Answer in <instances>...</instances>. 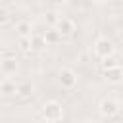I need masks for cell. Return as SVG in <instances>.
<instances>
[{
	"label": "cell",
	"mask_w": 123,
	"mask_h": 123,
	"mask_svg": "<svg viewBox=\"0 0 123 123\" xmlns=\"http://www.w3.org/2000/svg\"><path fill=\"white\" fill-rule=\"evenodd\" d=\"M40 117L46 119V121H50V123L62 121V119H63V108H62V104L56 102V100L44 102V104L40 106Z\"/></svg>",
	"instance_id": "obj_1"
},
{
	"label": "cell",
	"mask_w": 123,
	"mask_h": 123,
	"mask_svg": "<svg viewBox=\"0 0 123 123\" xmlns=\"http://www.w3.org/2000/svg\"><path fill=\"white\" fill-rule=\"evenodd\" d=\"M92 52H94V56L96 58H110V56H115V44H113V40L111 38H108V37H98L96 40H94V44H92Z\"/></svg>",
	"instance_id": "obj_2"
},
{
	"label": "cell",
	"mask_w": 123,
	"mask_h": 123,
	"mask_svg": "<svg viewBox=\"0 0 123 123\" xmlns=\"http://www.w3.org/2000/svg\"><path fill=\"white\" fill-rule=\"evenodd\" d=\"M77 81H79V77H77V73H75L71 67H62V69L58 71V83H60V86H62L63 90L75 88V86H77Z\"/></svg>",
	"instance_id": "obj_3"
},
{
	"label": "cell",
	"mask_w": 123,
	"mask_h": 123,
	"mask_svg": "<svg viewBox=\"0 0 123 123\" xmlns=\"http://www.w3.org/2000/svg\"><path fill=\"white\" fill-rule=\"evenodd\" d=\"M119 108H121L119 100L104 98V100H100V104H98V113H100L104 119H111L113 115H117V113H119Z\"/></svg>",
	"instance_id": "obj_4"
},
{
	"label": "cell",
	"mask_w": 123,
	"mask_h": 123,
	"mask_svg": "<svg viewBox=\"0 0 123 123\" xmlns=\"http://www.w3.org/2000/svg\"><path fill=\"white\" fill-rule=\"evenodd\" d=\"M17 67H19V63H17L15 54H12V52H4V54L0 56V71H2L6 77L13 75V73L17 71Z\"/></svg>",
	"instance_id": "obj_5"
},
{
	"label": "cell",
	"mask_w": 123,
	"mask_h": 123,
	"mask_svg": "<svg viewBox=\"0 0 123 123\" xmlns=\"http://www.w3.org/2000/svg\"><path fill=\"white\" fill-rule=\"evenodd\" d=\"M54 29L60 33V37L63 38V37H71L73 33H75V21L71 19V17H65V15H60L58 17V21L54 23Z\"/></svg>",
	"instance_id": "obj_6"
},
{
	"label": "cell",
	"mask_w": 123,
	"mask_h": 123,
	"mask_svg": "<svg viewBox=\"0 0 123 123\" xmlns=\"http://www.w3.org/2000/svg\"><path fill=\"white\" fill-rule=\"evenodd\" d=\"M102 75H104V79H106L108 83H111V85H119V83H121V79H123L121 63H117V65H111V67H106V69H102Z\"/></svg>",
	"instance_id": "obj_7"
},
{
	"label": "cell",
	"mask_w": 123,
	"mask_h": 123,
	"mask_svg": "<svg viewBox=\"0 0 123 123\" xmlns=\"http://www.w3.org/2000/svg\"><path fill=\"white\" fill-rule=\"evenodd\" d=\"M15 33H17L19 37H31V35H33V25H31V21L19 19V21L15 23Z\"/></svg>",
	"instance_id": "obj_8"
},
{
	"label": "cell",
	"mask_w": 123,
	"mask_h": 123,
	"mask_svg": "<svg viewBox=\"0 0 123 123\" xmlns=\"http://www.w3.org/2000/svg\"><path fill=\"white\" fill-rule=\"evenodd\" d=\"M0 94L2 96H15V83L10 77L0 81Z\"/></svg>",
	"instance_id": "obj_9"
},
{
	"label": "cell",
	"mask_w": 123,
	"mask_h": 123,
	"mask_svg": "<svg viewBox=\"0 0 123 123\" xmlns=\"http://www.w3.org/2000/svg\"><path fill=\"white\" fill-rule=\"evenodd\" d=\"M33 94V85L31 83H19L15 85V96L17 98H29Z\"/></svg>",
	"instance_id": "obj_10"
},
{
	"label": "cell",
	"mask_w": 123,
	"mask_h": 123,
	"mask_svg": "<svg viewBox=\"0 0 123 123\" xmlns=\"http://www.w3.org/2000/svg\"><path fill=\"white\" fill-rule=\"evenodd\" d=\"M42 38H44V42H46V46L48 44H58L60 40H62V37H60V33L52 27V29H48L44 35H42Z\"/></svg>",
	"instance_id": "obj_11"
},
{
	"label": "cell",
	"mask_w": 123,
	"mask_h": 123,
	"mask_svg": "<svg viewBox=\"0 0 123 123\" xmlns=\"http://www.w3.org/2000/svg\"><path fill=\"white\" fill-rule=\"evenodd\" d=\"M46 46V42H44V38H42V35H31V50H42Z\"/></svg>",
	"instance_id": "obj_12"
},
{
	"label": "cell",
	"mask_w": 123,
	"mask_h": 123,
	"mask_svg": "<svg viewBox=\"0 0 123 123\" xmlns=\"http://www.w3.org/2000/svg\"><path fill=\"white\" fill-rule=\"evenodd\" d=\"M17 46L21 52H31V37H19Z\"/></svg>",
	"instance_id": "obj_13"
},
{
	"label": "cell",
	"mask_w": 123,
	"mask_h": 123,
	"mask_svg": "<svg viewBox=\"0 0 123 123\" xmlns=\"http://www.w3.org/2000/svg\"><path fill=\"white\" fill-rule=\"evenodd\" d=\"M10 19H12V13H10V10H8L6 6H0V25H6V23H10Z\"/></svg>",
	"instance_id": "obj_14"
},
{
	"label": "cell",
	"mask_w": 123,
	"mask_h": 123,
	"mask_svg": "<svg viewBox=\"0 0 123 123\" xmlns=\"http://www.w3.org/2000/svg\"><path fill=\"white\" fill-rule=\"evenodd\" d=\"M58 17H60V15H58L56 12H46V13H44V21H46L50 27H54V23L58 21Z\"/></svg>",
	"instance_id": "obj_15"
},
{
	"label": "cell",
	"mask_w": 123,
	"mask_h": 123,
	"mask_svg": "<svg viewBox=\"0 0 123 123\" xmlns=\"http://www.w3.org/2000/svg\"><path fill=\"white\" fill-rule=\"evenodd\" d=\"M119 62L113 58V56H110V58H102V69H106V67H111V65H117Z\"/></svg>",
	"instance_id": "obj_16"
},
{
	"label": "cell",
	"mask_w": 123,
	"mask_h": 123,
	"mask_svg": "<svg viewBox=\"0 0 123 123\" xmlns=\"http://www.w3.org/2000/svg\"><path fill=\"white\" fill-rule=\"evenodd\" d=\"M37 123H50V121H46V119H42V117H40V119H38Z\"/></svg>",
	"instance_id": "obj_17"
},
{
	"label": "cell",
	"mask_w": 123,
	"mask_h": 123,
	"mask_svg": "<svg viewBox=\"0 0 123 123\" xmlns=\"http://www.w3.org/2000/svg\"><path fill=\"white\" fill-rule=\"evenodd\" d=\"M92 2H96V4H104V2H108V0H92Z\"/></svg>",
	"instance_id": "obj_18"
},
{
	"label": "cell",
	"mask_w": 123,
	"mask_h": 123,
	"mask_svg": "<svg viewBox=\"0 0 123 123\" xmlns=\"http://www.w3.org/2000/svg\"><path fill=\"white\" fill-rule=\"evenodd\" d=\"M56 2H58V4H63V2H65V0H56Z\"/></svg>",
	"instance_id": "obj_19"
},
{
	"label": "cell",
	"mask_w": 123,
	"mask_h": 123,
	"mask_svg": "<svg viewBox=\"0 0 123 123\" xmlns=\"http://www.w3.org/2000/svg\"><path fill=\"white\" fill-rule=\"evenodd\" d=\"M85 123H96V121H85Z\"/></svg>",
	"instance_id": "obj_20"
}]
</instances>
